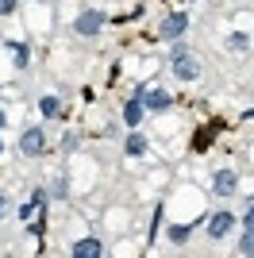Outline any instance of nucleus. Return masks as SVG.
Wrapping results in <instances>:
<instances>
[{"label": "nucleus", "instance_id": "1", "mask_svg": "<svg viewBox=\"0 0 254 258\" xmlns=\"http://www.w3.org/2000/svg\"><path fill=\"white\" fill-rule=\"evenodd\" d=\"M189 31V12H169L166 20L158 23V43H177Z\"/></svg>", "mask_w": 254, "mask_h": 258}, {"label": "nucleus", "instance_id": "2", "mask_svg": "<svg viewBox=\"0 0 254 258\" xmlns=\"http://www.w3.org/2000/svg\"><path fill=\"white\" fill-rule=\"evenodd\" d=\"M104 23H108V16L100 8H85L81 16L74 20V31L81 35V39H96V35L104 31Z\"/></svg>", "mask_w": 254, "mask_h": 258}, {"label": "nucleus", "instance_id": "3", "mask_svg": "<svg viewBox=\"0 0 254 258\" xmlns=\"http://www.w3.org/2000/svg\"><path fill=\"white\" fill-rule=\"evenodd\" d=\"M42 151H46V135H42V127H23L20 131V154H23V158H39Z\"/></svg>", "mask_w": 254, "mask_h": 258}, {"label": "nucleus", "instance_id": "4", "mask_svg": "<svg viewBox=\"0 0 254 258\" xmlns=\"http://www.w3.org/2000/svg\"><path fill=\"white\" fill-rule=\"evenodd\" d=\"M231 227H235V212H208V239L212 243H220V239L231 235Z\"/></svg>", "mask_w": 254, "mask_h": 258}, {"label": "nucleus", "instance_id": "5", "mask_svg": "<svg viewBox=\"0 0 254 258\" xmlns=\"http://www.w3.org/2000/svg\"><path fill=\"white\" fill-rule=\"evenodd\" d=\"M143 104H147V112H166L173 104V97L162 85H143Z\"/></svg>", "mask_w": 254, "mask_h": 258}, {"label": "nucleus", "instance_id": "6", "mask_svg": "<svg viewBox=\"0 0 254 258\" xmlns=\"http://www.w3.org/2000/svg\"><path fill=\"white\" fill-rule=\"evenodd\" d=\"M235 189H239V173H235V170H220L216 177H212V193L220 197V201L235 197Z\"/></svg>", "mask_w": 254, "mask_h": 258}, {"label": "nucleus", "instance_id": "7", "mask_svg": "<svg viewBox=\"0 0 254 258\" xmlns=\"http://www.w3.org/2000/svg\"><path fill=\"white\" fill-rule=\"evenodd\" d=\"M173 77H177V81H197V77H201V66H197V58H193V54H181V58H173Z\"/></svg>", "mask_w": 254, "mask_h": 258}, {"label": "nucleus", "instance_id": "8", "mask_svg": "<svg viewBox=\"0 0 254 258\" xmlns=\"http://www.w3.org/2000/svg\"><path fill=\"white\" fill-rule=\"evenodd\" d=\"M143 116H147V104H143V97H131L123 104V127L127 131H135L139 123H143Z\"/></svg>", "mask_w": 254, "mask_h": 258}, {"label": "nucleus", "instance_id": "9", "mask_svg": "<svg viewBox=\"0 0 254 258\" xmlns=\"http://www.w3.org/2000/svg\"><path fill=\"white\" fill-rule=\"evenodd\" d=\"M70 254H74V258H100V254H104V243L93 239V235H85V239H77L74 247H70Z\"/></svg>", "mask_w": 254, "mask_h": 258}, {"label": "nucleus", "instance_id": "10", "mask_svg": "<svg viewBox=\"0 0 254 258\" xmlns=\"http://www.w3.org/2000/svg\"><path fill=\"white\" fill-rule=\"evenodd\" d=\"M150 151V143H147V135H143V131H127V139H123V154L127 158H143V154Z\"/></svg>", "mask_w": 254, "mask_h": 258}, {"label": "nucleus", "instance_id": "11", "mask_svg": "<svg viewBox=\"0 0 254 258\" xmlns=\"http://www.w3.org/2000/svg\"><path fill=\"white\" fill-rule=\"evenodd\" d=\"M193 231H197V224H193V220H189V224H173V227L166 231V239L173 243V247H185V243L193 239Z\"/></svg>", "mask_w": 254, "mask_h": 258}, {"label": "nucleus", "instance_id": "12", "mask_svg": "<svg viewBox=\"0 0 254 258\" xmlns=\"http://www.w3.org/2000/svg\"><path fill=\"white\" fill-rule=\"evenodd\" d=\"M4 46L16 54V58H12L16 70H27V66H31V46H27V43H12V39H4Z\"/></svg>", "mask_w": 254, "mask_h": 258}, {"label": "nucleus", "instance_id": "13", "mask_svg": "<svg viewBox=\"0 0 254 258\" xmlns=\"http://www.w3.org/2000/svg\"><path fill=\"white\" fill-rule=\"evenodd\" d=\"M39 112H42V116H46V119H58V116H62V100L46 93V97L39 100Z\"/></svg>", "mask_w": 254, "mask_h": 258}, {"label": "nucleus", "instance_id": "14", "mask_svg": "<svg viewBox=\"0 0 254 258\" xmlns=\"http://www.w3.org/2000/svg\"><path fill=\"white\" fill-rule=\"evenodd\" d=\"M227 46H231V50H246V46H250V35H246V31L227 35Z\"/></svg>", "mask_w": 254, "mask_h": 258}, {"label": "nucleus", "instance_id": "15", "mask_svg": "<svg viewBox=\"0 0 254 258\" xmlns=\"http://www.w3.org/2000/svg\"><path fill=\"white\" fill-rule=\"evenodd\" d=\"M70 197V185H66V177H54V185H50V201H66Z\"/></svg>", "mask_w": 254, "mask_h": 258}, {"label": "nucleus", "instance_id": "16", "mask_svg": "<svg viewBox=\"0 0 254 258\" xmlns=\"http://www.w3.org/2000/svg\"><path fill=\"white\" fill-rule=\"evenodd\" d=\"M31 205L42 212V208L50 205V189H42V185H39V189H31Z\"/></svg>", "mask_w": 254, "mask_h": 258}, {"label": "nucleus", "instance_id": "17", "mask_svg": "<svg viewBox=\"0 0 254 258\" xmlns=\"http://www.w3.org/2000/svg\"><path fill=\"white\" fill-rule=\"evenodd\" d=\"M235 254H254V231H243V239L235 243Z\"/></svg>", "mask_w": 254, "mask_h": 258}, {"label": "nucleus", "instance_id": "18", "mask_svg": "<svg viewBox=\"0 0 254 258\" xmlns=\"http://www.w3.org/2000/svg\"><path fill=\"white\" fill-rule=\"evenodd\" d=\"M16 216H20L23 224H31L35 216H46V212H39V208H35V205H31V201H27V205H20V208H16Z\"/></svg>", "mask_w": 254, "mask_h": 258}, {"label": "nucleus", "instance_id": "19", "mask_svg": "<svg viewBox=\"0 0 254 258\" xmlns=\"http://www.w3.org/2000/svg\"><path fill=\"white\" fill-rule=\"evenodd\" d=\"M77 147H81V131H66L62 135V151L70 154V151H77Z\"/></svg>", "mask_w": 254, "mask_h": 258}, {"label": "nucleus", "instance_id": "20", "mask_svg": "<svg viewBox=\"0 0 254 258\" xmlns=\"http://www.w3.org/2000/svg\"><path fill=\"white\" fill-rule=\"evenodd\" d=\"M243 231H254V201L246 205V212H243Z\"/></svg>", "mask_w": 254, "mask_h": 258}, {"label": "nucleus", "instance_id": "21", "mask_svg": "<svg viewBox=\"0 0 254 258\" xmlns=\"http://www.w3.org/2000/svg\"><path fill=\"white\" fill-rule=\"evenodd\" d=\"M4 216H12V197L8 193H0V220H4Z\"/></svg>", "mask_w": 254, "mask_h": 258}, {"label": "nucleus", "instance_id": "22", "mask_svg": "<svg viewBox=\"0 0 254 258\" xmlns=\"http://www.w3.org/2000/svg\"><path fill=\"white\" fill-rule=\"evenodd\" d=\"M16 8H20V0H0V16H12Z\"/></svg>", "mask_w": 254, "mask_h": 258}, {"label": "nucleus", "instance_id": "23", "mask_svg": "<svg viewBox=\"0 0 254 258\" xmlns=\"http://www.w3.org/2000/svg\"><path fill=\"white\" fill-rule=\"evenodd\" d=\"M181 54H189V46L177 39V43H173V50H169V62H173V58H181Z\"/></svg>", "mask_w": 254, "mask_h": 258}, {"label": "nucleus", "instance_id": "24", "mask_svg": "<svg viewBox=\"0 0 254 258\" xmlns=\"http://www.w3.org/2000/svg\"><path fill=\"white\" fill-rule=\"evenodd\" d=\"M8 127V112H4V108H0V131Z\"/></svg>", "mask_w": 254, "mask_h": 258}, {"label": "nucleus", "instance_id": "25", "mask_svg": "<svg viewBox=\"0 0 254 258\" xmlns=\"http://www.w3.org/2000/svg\"><path fill=\"white\" fill-rule=\"evenodd\" d=\"M243 119H250V123H254V108H250V112H246V116H243Z\"/></svg>", "mask_w": 254, "mask_h": 258}, {"label": "nucleus", "instance_id": "26", "mask_svg": "<svg viewBox=\"0 0 254 258\" xmlns=\"http://www.w3.org/2000/svg\"><path fill=\"white\" fill-rule=\"evenodd\" d=\"M0 158H4V135H0Z\"/></svg>", "mask_w": 254, "mask_h": 258}, {"label": "nucleus", "instance_id": "27", "mask_svg": "<svg viewBox=\"0 0 254 258\" xmlns=\"http://www.w3.org/2000/svg\"><path fill=\"white\" fill-rule=\"evenodd\" d=\"M185 4H197V0H185Z\"/></svg>", "mask_w": 254, "mask_h": 258}]
</instances>
